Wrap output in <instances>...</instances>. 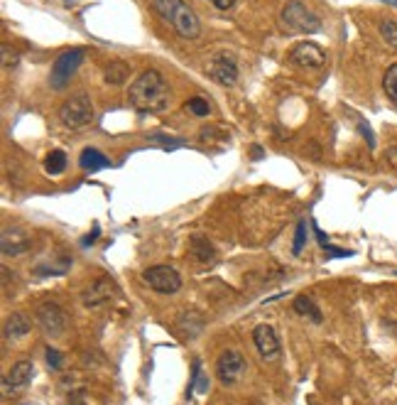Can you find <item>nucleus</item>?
<instances>
[{
	"label": "nucleus",
	"instance_id": "nucleus-11",
	"mask_svg": "<svg viewBox=\"0 0 397 405\" xmlns=\"http://www.w3.org/2000/svg\"><path fill=\"white\" fill-rule=\"evenodd\" d=\"M290 61L297 66H304V69H322L326 64V54H324V49L319 44L302 42L290 52Z\"/></svg>",
	"mask_w": 397,
	"mask_h": 405
},
{
	"label": "nucleus",
	"instance_id": "nucleus-26",
	"mask_svg": "<svg viewBox=\"0 0 397 405\" xmlns=\"http://www.w3.org/2000/svg\"><path fill=\"white\" fill-rule=\"evenodd\" d=\"M69 268H54V265H37L35 275H64Z\"/></svg>",
	"mask_w": 397,
	"mask_h": 405
},
{
	"label": "nucleus",
	"instance_id": "nucleus-6",
	"mask_svg": "<svg viewBox=\"0 0 397 405\" xmlns=\"http://www.w3.org/2000/svg\"><path fill=\"white\" fill-rule=\"evenodd\" d=\"M142 280L147 288H152L159 295H174L182 288V275L172 268V265H152V268L142 270Z\"/></svg>",
	"mask_w": 397,
	"mask_h": 405
},
{
	"label": "nucleus",
	"instance_id": "nucleus-29",
	"mask_svg": "<svg viewBox=\"0 0 397 405\" xmlns=\"http://www.w3.org/2000/svg\"><path fill=\"white\" fill-rule=\"evenodd\" d=\"M99 236H101V226H94V231H91L89 236H84V238H81V246H91L96 238H99Z\"/></svg>",
	"mask_w": 397,
	"mask_h": 405
},
{
	"label": "nucleus",
	"instance_id": "nucleus-19",
	"mask_svg": "<svg viewBox=\"0 0 397 405\" xmlns=\"http://www.w3.org/2000/svg\"><path fill=\"white\" fill-rule=\"evenodd\" d=\"M103 79L111 86H121L128 79V64L126 61H108L106 69H103Z\"/></svg>",
	"mask_w": 397,
	"mask_h": 405
},
{
	"label": "nucleus",
	"instance_id": "nucleus-12",
	"mask_svg": "<svg viewBox=\"0 0 397 405\" xmlns=\"http://www.w3.org/2000/svg\"><path fill=\"white\" fill-rule=\"evenodd\" d=\"M116 295H118V288H116V283H113V278H99L84 290L81 300H84L86 307H99V305L111 302Z\"/></svg>",
	"mask_w": 397,
	"mask_h": 405
},
{
	"label": "nucleus",
	"instance_id": "nucleus-28",
	"mask_svg": "<svg viewBox=\"0 0 397 405\" xmlns=\"http://www.w3.org/2000/svg\"><path fill=\"white\" fill-rule=\"evenodd\" d=\"M312 229H314V234H317V241H319V246H322V248H326V246H329V236L324 234L322 229H319V226H317V224H314V222H312Z\"/></svg>",
	"mask_w": 397,
	"mask_h": 405
},
{
	"label": "nucleus",
	"instance_id": "nucleus-30",
	"mask_svg": "<svg viewBox=\"0 0 397 405\" xmlns=\"http://www.w3.org/2000/svg\"><path fill=\"white\" fill-rule=\"evenodd\" d=\"M211 3H214L219 10H228V8H233L236 0H211Z\"/></svg>",
	"mask_w": 397,
	"mask_h": 405
},
{
	"label": "nucleus",
	"instance_id": "nucleus-4",
	"mask_svg": "<svg viewBox=\"0 0 397 405\" xmlns=\"http://www.w3.org/2000/svg\"><path fill=\"white\" fill-rule=\"evenodd\" d=\"M59 121L66 128H71V131H79V128L89 126L94 121V104H91L89 94L79 91L71 99H66L59 109Z\"/></svg>",
	"mask_w": 397,
	"mask_h": 405
},
{
	"label": "nucleus",
	"instance_id": "nucleus-18",
	"mask_svg": "<svg viewBox=\"0 0 397 405\" xmlns=\"http://www.w3.org/2000/svg\"><path fill=\"white\" fill-rule=\"evenodd\" d=\"M292 310L297 312V315L307 317L309 322H314V325H322V310L317 307V302L312 300V297L307 295H297L295 302H292Z\"/></svg>",
	"mask_w": 397,
	"mask_h": 405
},
{
	"label": "nucleus",
	"instance_id": "nucleus-15",
	"mask_svg": "<svg viewBox=\"0 0 397 405\" xmlns=\"http://www.w3.org/2000/svg\"><path fill=\"white\" fill-rule=\"evenodd\" d=\"M189 255H192L197 263H214L216 258V248L214 243H211L209 238H204V236H194L192 243H189Z\"/></svg>",
	"mask_w": 397,
	"mask_h": 405
},
{
	"label": "nucleus",
	"instance_id": "nucleus-13",
	"mask_svg": "<svg viewBox=\"0 0 397 405\" xmlns=\"http://www.w3.org/2000/svg\"><path fill=\"white\" fill-rule=\"evenodd\" d=\"M0 248L5 255H20L25 250L32 248V238L23 231V229L13 226V229H3V241H0Z\"/></svg>",
	"mask_w": 397,
	"mask_h": 405
},
{
	"label": "nucleus",
	"instance_id": "nucleus-24",
	"mask_svg": "<svg viewBox=\"0 0 397 405\" xmlns=\"http://www.w3.org/2000/svg\"><path fill=\"white\" fill-rule=\"evenodd\" d=\"M307 222H299L297 224V231H295V243H292V253L299 255L304 250V243H307Z\"/></svg>",
	"mask_w": 397,
	"mask_h": 405
},
{
	"label": "nucleus",
	"instance_id": "nucleus-25",
	"mask_svg": "<svg viewBox=\"0 0 397 405\" xmlns=\"http://www.w3.org/2000/svg\"><path fill=\"white\" fill-rule=\"evenodd\" d=\"M44 356H47V366L51 368V371H59V368L64 366V356H61V351H56V349L47 346Z\"/></svg>",
	"mask_w": 397,
	"mask_h": 405
},
{
	"label": "nucleus",
	"instance_id": "nucleus-32",
	"mask_svg": "<svg viewBox=\"0 0 397 405\" xmlns=\"http://www.w3.org/2000/svg\"><path fill=\"white\" fill-rule=\"evenodd\" d=\"M383 3H388V5H397V0H383Z\"/></svg>",
	"mask_w": 397,
	"mask_h": 405
},
{
	"label": "nucleus",
	"instance_id": "nucleus-21",
	"mask_svg": "<svg viewBox=\"0 0 397 405\" xmlns=\"http://www.w3.org/2000/svg\"><path fill=\"white\" fill-rule=\"evenodd\" d=\"M383 89H385V96H388V99L397 106V61H395V64H390L388 71H385Z\"/></svg>",
	"mask_w": 397,
	"mask_h": 405
},
{
	"label": "nucleus",
	"instance_id": "nucleus-31",
	"mask_svg": "<svg viewBox=\"0 0 397 405\" xmlns=\"http://www.w3.org/2000/svg\"><path fill=\"white\" fill-rule=\"evenodd\" d=\"M388 162L397 170V145H393V147H390V150H388Z\"/></svg>",
	"mask_w": 397,
	"mask_h": 405
},
{
	"label": "nucleus",
	"instance_id": "nucleus-20",
	"mask_svg": "<svg viewBox=\"0 0 397 405\" xmlns=\"http://www.w3.org/2000/svg\"><path fill=\"white\" fill-rule=\"evenodd\" d=\"M64 170H66V155L61 150H51L47 160H44V172L56 177V174H61Z\"/></svg>",
	"mask_w": 397,
	"mask_h": 405
},
{
	"label": "nucleus",
	"instance_id": "nucleus-5",
	"mask_svg": "<svg viewBox=\"0 0 397 405\" xmlns=\"http://www.w3.org/2000/svg\"><path fill=\"white\" fill-rule=\"evenodd\" d=\"M84 61V49H69V52H61L59 57L54 59L49 71V86L54 91L66 89V84L71 81V76L76 74V69Z\"/></svg>",
	"mask_w": 397,
	"mask_h": 405
},
{
	"label": "nucleus",
	"instance_id": "nucleus-27",
	"mask_svg": "<svg viewBox=\"0 0 397 405\" xmlns=\"http://www.w3.org/2000/svg\"><path fill=\"white\" fill-rule=\"evenodd\" d=\"M324 253L329 255V258H346V255H353L350 250H338V248H331V243L324 248Z\"/></svg>",
	"mask_w": 397,
	"mask_h": 405
},
{
	"label": "nucleus",
	"instance_id": "nucleus-2",
	"mask_svg": "<svg viewBox=\"0 0 397 405\" xmlns=\"http://www.w3.org/2000/svg\"><path fill=\"white\" fill-rule=\"evenodd\" d=\"M152 10L172 25V30L184 40H197L201 35V20L184 0H152Z\"/></svg>",
	"mask_w": 397,
	"mask_h": 405
},
{
	"label": "nucleus",
	"instance_id": "nucleus-10",
	"mask_svg": "<svg viewBox=\"0 0 397 405\" xmlns=\"http://www.w3.org/2000/svg\"><path fill=\"white\" fill-rule=\"evenodd\" d=\"M252 344L265 361H275L280 356V339H277V332L270 325H257L252 330Z\"/></svg>",
	"mask_w": 397,
	"mask_h": 405
},
{
	"label": "nucleus",
	"instance_id": "nucleus-22",
	"mask_svg": "<svg viewBox=\"0 0 397 405\" xmlns=\"http://www.w3.org/2000/svg\"><path fill=\"white\" fill-rule=\"evenodd\" d=\"M380 35H383L388 47L397 49V20H380Z\"/></svg>",
	"mask_w": 397,
	"mask_h": 405
},
{
	"label": "nucleus",
	"instance_id": "nucleus-9",
	"mask_svg": "<svg viewBox=\"0 0 397 405\" xmlns=\"http://www.w3.org/2000/svg\"><path fill=\"white\" fill-rule=\"evenodd\" d=\"M243 371H245V358L236 349H226L219 356V361H216V373H219V381L224 386H236L240 381V376H243Z\"/></svg>",
	"mask_w": 397,
	"mask_h": 405
},
{
	"label": "nucleus",
	"instance_id": "nucleus-1",
	"mask_svg": "<svg viewBox=\"0 0 397 405\" xmlns=\"http://www.w3.org/2000/svg\"><path fill=\"white\" fill-rule=\"evenodd\" d=\"M172 91L157 69H145L128 86V104L140 114H162L169 106Z\"/></svg>",
	"mask_w": 397,
	"mask_h": 405
},
{
	"label": "nucleus",
	"instance_id": "nucleus-17",
	"mask_svg": "<svg viewBox=\"0 0 397 405\" xmlns=\"http://www.w3.org/2000/svg\"><path fill=\"white\" fill-rule=\"evenodd\" d=\"M79 165H81V170H86V172H99L103 167L111 165V160H108L103 152L96 150V147H86V150H81V155H79Z\"/></svg>",
	"mask_w": 397,
	"mask_h": 405
},
{
	"label": "nucleus",
	"instance_id": "nucleus-7",
	"mask_svg": "<svg viewBox=\"0 0 397 405\" xmlns=\"http://www.w3.org/2000/svg\"><path fill=\"white\" fill-rule=\"evenodd\" d=\"M35 320H37L39 330L47 337H61L66 325H69V315H66L56 302H42V305L35 310Z\"/></svg>",
	"mask_w": 397,
	"mask_h": 405
},
{
	"label": "nucleus",
	"instance_id": "nucleus-14",
	"mask_svg": "<svg viewBox=\"0 0 397 405\" xmlns=\"http://www.w3.org/2000/svg\"><path fill=\"white\" fill-rule=\"evenodd\" d=\"M30 327H32V322H30L28 315H23V312H13V315H10L8 320H5V325H3L5 341H18L20 337L28 334Z\"/></svg>",
	"mask_w": 397,
	"mask_h": 405
},
{
	"label": "nucleus",
	"instance_id": "nucleus-23",
	"mask_svg": "<svg viewBox=\"0 0 397 405\" xmlns=\"http://www.w3.org/2000/svg\"><path fill=\"white\" fill-rule=\"evenodd\" d=\"M184 106H187L189 114H194V116H199V118L209 116V111H211V104L206 99H201V96H194V99H189Z\"/></svg>",
	"mask_w": 397,
	"mask_h": 405
},
{
	"label": "nucleus",
	"instance_id": "nucleus-16",
	"mask_svg": "<svg viewBox=\"0 0 397 405\" xmlns=\"http://www.w3.org/2000/svg\"><path fill=\"white\" fill-rule=\"evenodd\" d=\"M32 376H35V366H32V361H28V358H23V361H18L13 368H10V373H8V381L13 383V388L18 391V388H25L30 381H32Z\"/></svg>",
	"mask_w": 397,
	"mask_h": 405
},
{
	"label": "nucleus",
	"instance_id": "nucleus-3",
	"mask_svg": "<svg viewBox=\"0 0 397 405\" xmlns=\"http://www.w3.org/2000/svg\"><path fill=\"white\" fill-rule=\"evenodd\" d=\"M280 28L285 32L312 35L322 30V18L302 0H287L285 8L280 10Z\"/></svg>",
	"mask_w": 397,
	"mask_h": 405
},
{
	"label": "nucleus",
	"instance_id": "nucleus-8",
	"mask_svg": "<svg viewBox=\"0 0 397 405\" xmlns=\"http://www.w3.org/2000/svg\"><path fill=\"white\" fill-rule=\"evenodd\" d=\"M206 71L221 86H236V81H238V61L228 52L211 54L209 61H206Z\"/></svg>",
	"mask_w": 397,
	"mask_h": 405
}]
</instances>
